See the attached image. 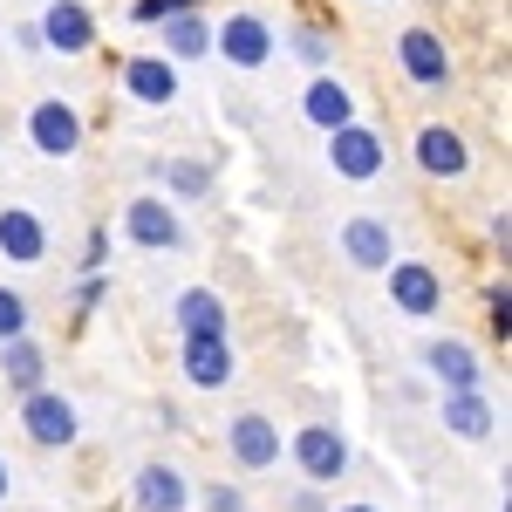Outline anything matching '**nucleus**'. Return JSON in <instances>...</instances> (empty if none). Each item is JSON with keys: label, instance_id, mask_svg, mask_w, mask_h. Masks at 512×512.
Here are the masks:
<instances>
[{"label": "nucleus", "instance_id": "4", "mask_svg": "<svg viewBox=\"0 0 512 512\" xmlns=\"http://www.w3.org/2000/svg\"><path fill=\"white\" fill-rule=\"evenodd\" d=\"M28 144H35L41 158H76L82 151V110L62 103V96H41L35 110H28Z\"/></svg>", "mask_w": 512, "mask_h": 512}, {"label": "nucleus", "instance_id": "26", "mask_svg": "<svg viewBox=\"0 0 512 512\" xmlns=\"http://www.w3.org/2000/svg\"><path fill=\"white\" fill-rule=\"evenodd\" d=\"M294 55H301L308 69H328V41H321L315 28H301V35H294Z\"/></svg>", "mask_w": 512, "mask_h": 512}, {"label": "nucleus", "instance_id": "9", "mask_svg": "<svg viewBox=\"0 0 512 512\" xmlns=\"http://www.w3.org/2000/svg\"><path fill=\"white\" fill-rule=\"evenodd\" d=\"M178 362H185V383H192V390H226V383H233V369H239L226 335H185Z\"/></svg>", "mask_w": 512, "mask_h": 512}, {"label": "nucleus", "instance_id": "17", "mask_svg": "<svg viewBox=\"0 0 512 512\" xmlns=\"http://www.w3.org/2000/svg\"><path fill=\"white\" fill-rule=\"evenodd\" d=\"M0 253L21 260V267H35L41 253H48V226H41V212H28V205H0Z\"/></svg>", "mask_w": 512, "mask_h": 512}, {"label": "nucleus", "instance_id": "31", "mask_svg": "<svg viewBox=\"0 0 512 512\" xmlns=\"http://www.w3.org/2000/svg\"><path fill=\"white\" fill-rule=\"evenodd\" d=\"M342 512H376V506H362V499H355V506H342Z\"/></svg>", "mask_w": 512, "mask_h": 512}, {"label": "nucleus", "instance_id": "28", "mask_svg": "<svg viewBox=\"0 0 512 512\" xmlns=\"http://www.w3.org/2000/svg\"><path fill=\"white\" fill-rule=\"evenodd\" d=\"M492 335H499V342L512 335V294H506V280L492 287Z\"/></svg>", "mask_w": 512, "mask_h": 512}, {"label": "nucleus", "instance_id": "23", "mask_svg": "<svg viewBox=\"0 0 512 512\" xmlns=\"http://www.w3.org/2000/svg\"><path fill=\"white\" fill-rule=\"evenodd\" d=\"M158 178L171 185L178 198H205L212 192V164H198V158H171V164H158Z\"/></svg>", "mask_w": 512, "mask_h": 512}, {"label": "nucleus", "instance_id": "14", "mask_svg": "<svg viewBox=\"0 0 512 512\" xmlns=\"http://www.w3.org/2000/svg\"><path fill=\"white\" fill-rule=\"evenodd\" d=\"M301 117L315 123V130H342V123H355V96H349V82H335L328 69H315V82L301 89Z\"/></svg>", "mask_w": 512, "mask_h": 512}, {"label": "nucleus", "instance_id": "19", "mask_svg": "<svg viewBox=\"0 0 512 512\" xmlns=\"http://www.w3.org/2000/svg\"><path fill=\"white\" fill-rule=\"evenodd\" d=\"M171 321H178V335H226V301L212 287H185Z\"/></svg>", "mask_w": 512, "mask_h": 512}, {"label": "nucleus", "instance_id": "12", "mask_svg": "<svg viewBox=\"0 0 512 512\" xmlns=\"http://www.w3.org/2000/svg\"><path fill=\"white\" fill-rule=\"evenodd\" d=\"M342 253H349L362 274H383L396 260V239H390V226L376 219V212H355L349 226H342Z\"/></svg>", "mask_w": 512, "mask_h": 512}, {"label": "nucleus", "instance_id": "6", "mask_svg": "<svg viewBox=\"0 0 512 512\" xmlns=\"http://www.w3.org/2000/svg\"><path fill=\"white\" fill-rule=\"evenodd\" d=\"M294 465L315 478V485H335V478L349 472V437L335 431V424H308V431H294Z\"/></svg>", "mask_w": 512, "mask_h": 512}, {"label": "nucleus", "instance_id": "20", "mask_svg": "<svg viewBox=\"0 0 512 512\" xmlns=\"http://www.w3.org/2000/svg\"><path fill=\"white\" fill-rule=\"evenodd\" d=\"M164 28V62H198V55H212V21L205 14H171V21H158Z\"/></svg>", "mask_w": 512, "mask_h": 512}, {"label": "nucleus", "instance_id": "27", "mask_svg": "<svg viewBox=\"0 0 512 512\" xmlns=\"http://www.w3.org/2000/svg\"><path fill=\"white\" fill-rule=\"evenodd\" d=\"M205 512H246V492L239 485H205Z\"/></svg>", "mask_w": 512, "mask_h": 512}, {"label": "nucleus", "instance_id": "21", "mask_svg": "<svg viewBox=\"0 0 512 512\" xmlns=\"http://www.w3.org/2000/svg\"><path fill=\"white\" fill-rule=\"evenodd\" d=\"M492 424H499V417H492V403H485V396L478 390H444V431L451 437H492Z\"/></svg>", "mask_w": 512, "mask_h": 512}, {"label": "nucleus", "instance_id": "7", "mask_svg": "<svg viewBox=\"0 0 512 512\" xmlns=\"http://www.w3.org/2000/svg\"><path fill=\"white\" fill-rule=\"evenodd\" d=\"M396 62H403V76L417 89H444L451 82V48H444L437 28H403L396 35Z\"/></svg>", "mask_w": 512, "mask_h": 512}, {"label": "nucleus", "instance_id": "22", "mask_svg": "<svg viewBox=\"0 0 512 512\" xmlns=\"http://www.w3.org/2000/svg\"><path fill=\"white\" fill-rule=\"evenodd\" d=\"M424 362H431V376L444 390H478V355L465 349V342H431Z\"/></svg>", "mask_w": 512, "mask_h": 512}, {"label": "nucleus", "instance_id": "18", "mask_svg": "<svg viewBox=\"0 0 512 512\" xmlns=\"http://www.w3.org/2000/svg\"><path fill=\"white\" fill-rule=\"evenodd\" d=\"M41 376H48V349H41L35 335H14V342H0V383L14 396L41 390Z\"/></svg>", "mask_w": 512, "mask_h": 512}, {"label": "nucleus", "instance_id": "13", "mask_svg": "<svg viewBox=\"0 0 512 512\" xmlns=\"http://www.w3.org/2000/svg\"><path fill=\"white\" fill-rule=\"evenodd\" d=\"M137 512H185L192 506V485H185V472L178 465H164V458H151L144 472H137Z\"/></svg>", "mask_w": 512, "mask_h": 512}, {"label": "nucleus", "instance_id": "29", "mask_svg": "<svg viewBox=\"0 0 512 512\" xmlns=\"http://www.w3.org/2000/svg\"><path fill=\"white\" fill-rule=\"evenodd\" d=\"M294 512H321V499L315 492H294Z\"/></svg>", "mask_w": 512, "mask_h": 512}, {"label": "nucleus", "instance_id": "1", "mask_svg": "<svg viewBox=\"0 0 512 512\" xmlns=\"http://www.w3.org/2000/svg\"><path fill=\"white\" fill-rule=\"evenodd\" d=\"M212 55H226L233 69H267L274 62V28H267V14H253V7H239L226 21H212Z\"/></svg>", "mask_w": 512, "mask_h": 512}, {"label": "nucleus", "instance_id": "11", "mask_svg": "<svg viewBox=\"0 0 512 512\" xmlns=\"http://www.w3.org/2000/svg\"><path fill=\"white\" fill-rule=\"evenodd\" d=\"M41 41H48L55 55H89V48H96V21H89V7H82V0H48V14H41Z\"/></svg>", "mask_w": 512, "mask_h": 512}, {"label": "nucleus", "instance_id": "8", "mask_svg": "<svg viewBox=\"0 0 512 512\" xmlns=\"http://www.w3.org/2000/svg\"><path fill=\"white\" fill-rule=\"evenodd\" d=\"M226 451L246 472H267V465H280V424L267 410H239L233 424H226Z\"/></svg>", "mask_w": 512, "mask_h": 512}, {"label": "nucleus", "instance_id": "24", "mask_svg": "<svg viewBox=\"0 0 512 512\" xmlns=\"http://www.w3.org/2000/svg\"><path fill=\"white\" fill-rule=\"evenodd\" d=\"M14 335H28V301L14 287H0V342H14Z\"/></svg>", "mask_w": 512, "mask_h": 512}, {"label": "nucleus", "instance_id": "2", "mask_svg": "<svg viewBox=\"0 0 512 512\" xmlns=\"http://www.w3.org/2000/svg\"><path fill=\"white\" fill-rule=\"evenodd\" d=\"M21 431L35 437L41 451H69L82 431V417H76V403L62 390H28L21 396Z\"/></svg>", "mask_w": 512, "mask_h": 512}, {"label": "nucleus", "instance_id": "15", "mask_svg": "<svg viewBox=\"0 0 512 512\" xmlns=\"http://www.w3.org/2000/svg\"><path fill=\"white\" fill-rule=\"evenodd\" d=\"M123 89H130L137 103L164 110V103H178V62H164V55H130V62H123Z\"/></svg>", "mask_w": 512, "mask_h": 512}, {"label": "nucleus", "instance_id": "3", "mask_svg": "<svg viewBox=\"0 0 512 512\" xmlns=\"http://www.w3.org/2000/svg\"><path fill=\"white\" fill-rule=\"evenodd\" d=\"M328 164H335V178H349V185H369L390 151H383V137L369 130V123H342V130H328Z\"/></svg>", "mask_w": 512, "mask_h": 512}, {"label": "nucleus", "instance_id": "30", "mask_svg": "<svg viewBox=\"0 0 512 512\" xmlns=\"http://www.w3.org/2000/svg\"><path fill=\"white\" fill-rule=\"evenodd\" d=\"M0 499H7V458H0Z\"/></svg>", "mask_w": 512, "mask_h": 512}, {"label": "nucleus", "instance_id": "5", "mask_svg": "<svg viewBox=\"0 0 512 512\" xmlns=\"http://www.w3.org/2000/svg\"><path fill=\"white\" fill-rule=\"evenodd\" d=\"M123 233L137 239V246H144V253H178V246H185V219H178V212H171V198H130V205H123Z\"/></svg>", "mask_w": 512, "mask_h": 512}, {"label": "nucleus", "instance_id": "25", "mask_svg": "<svg viewBox=\"0 0 512 512\" xmlns=\"http://www.w3.org/2000/svg\"><path fill=\"white\" fill-rule=\"evenodd\" d=\"M198 0H137V21L144 28H158V21H171V14H192Z\"/></svg>", "mask_w": 512, "mask_h": 512}, {"label": "nucleus", "instance_id": "16", "mask_svg": "<svg viewBox=\"0 0 512 512\" xmlns=\"http://www.w3.org/2000/svg\"><path fill=\"white\" fill-rule=\"evenodd\" d=\"M417 164H424L431 178H465V171H472V151H465V137H458L451 123H424V130H417Z\"/></svg>", "mask_w": 512, "mask_h": 512}, {"label": "nucleus", "instance_id": "10", "mask_svg": "<svg viewBox=\"0 0 512 512\" xmlns=\"http://www.w3.org/2000/svg\"><path fill=\"white\" fill-rule=\"evenodd\" d=\"M383 274H390V301L403 315H437V308H444V280H437L424 260H390Z\"/></svg>", "mask_w": 512, "mask_h": 512}]
</instances>
